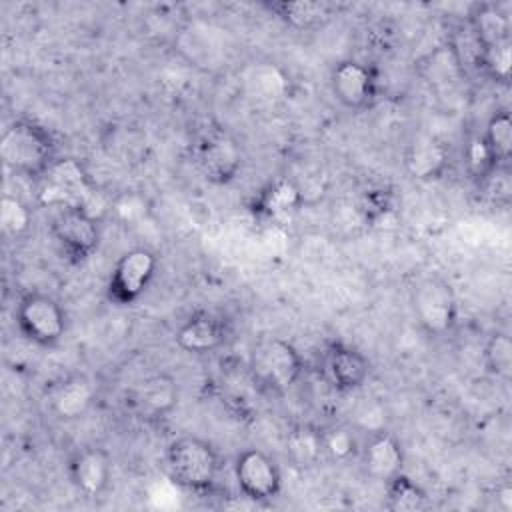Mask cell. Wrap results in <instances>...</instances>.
Returning <instances> with one entry per match:
<instances>
[{
	"instance_id": "obj_15",
	"label": "cell",
	"mask_w": 512,
	"mask_h": 512,
	"mask_svg": "<svg viewBox=\"0 0 512 512\" xmlns=\"http://www.w3.org/2000/svg\"><path fill=\"white\" fill-rule=\"evenodd\" d=\"M362 472L376 482H390L404 472V450L396 434L388 430L372 432L358 450Z\"/></svg>"
},
{
	"instance_id": "obj_18",
	"label": "cell",
	"mask_w": 512,
	"mask_h": 512,
	"mask_svg": "<svg viewBox=\"0 0 512 512\" xmlns=\"http://www.w3.org/2000/svg\"><path fill=\"white\" fill-rule=\"evenodd\" d=\"M132 404L144 418H162L178 404V384L166 372L152 374L134 388Z\"/></svg>"
},
{
	"instance_id": "obj_14",
	"label": "cell",
	"mask_w": 512,
	"mask_h": 512,
	"mask_svg": "<svg viewBox=\"0 0 512 512\" xmlns=\"http://www.w3.org/2000/svg\"><path fill=\"white\" fill-rule=\"evenodd\" d=\"M66 472L78 494L100 498L112 482V458L102 446H80L70 454Z\"/></svg>"
},
{
	"instance_id": "obj_25",
	"label": "cell",
	"mask_w": 512,
	"mask_h": 512,
	"mask_svg": "<svg viewBox=\"0 0 512 512\" xmlns=\"http://www.w3.org/2000/svg\"><path fill=\"white\" fill-rule=\"evenodd\" d=\"M480 74L488 80L508 86L510 74H512V38L494 42L484 46L482 62H480Z\"/></svg>"
},
{
	"instance_id": "obj_23",
	"label": "cell",
	"mask_w": 512,
	"mask_h": 512,
	"mask_svg": "<svg viewBox=\"0 0 512 512\" xmlns=\"http://www.w3.org/2000/svg\"><path fill=\"white\" fill-rule=\"evenodd\" d=\"M384 488H386V508L392 512H420L430 506V500L424 488L404 472H400L390 482H386Z\"/></svg>"
},
{
	"instance_id": "obj_1",
	"label": "cell",
	"mask_w": 512,
	"mask_h": 512,
	"mask_svg": "<svg viewBox=\"0 0 512 512\" xmlns=\"http://www.w3.org/2000/svg\"><path fill=\"white\" fill-rule=\"evenodd\" d=\"M0 158L16 176L40 182L60 160L58 140L44 124L30 118H18L8 124L2 134Z\"/></svg>"
},
{
	"instance_id": "obj_10",
	"label": "cell",
	"mask_w": 512,
	"mask_h": 512,
	"mask_svg": "<svg viewBox=\"0 0 512 512\" xmlns=\"http://www.w3.org/2000/svg\"><path fill=\"white\" fill-rule=\"evenodd\" d=\"M330 88L334 98L348 110H366L380 96V76L374 66L346 58L330 72Z\"/></svg>"
},
{
	"instance_id": "obj_30",
	"label": "cell",
	"mask_w": 512,
	"mask_h": 512,
	"mask_svg": "<svg viewBox=\"0 0 512 512\" xmlns=\"http://www.w3.org/2000/svg\"><path fill=\"white\" fill-rule=\"evenodd\" d=\"M360 450V442L356 440V436L344 428V426H336V428H328L324 430V454L330 460L336 462H344L352 456H358Z\"/></svg>"
},
{
	"instance_id": "obj_3",
	"label": "cell",
	"mask_w": 512,
	"mask_h": 512,
	"mask_svg": "<svg viewBox=\"0 0 512 512\" xmlns=\"http://www.w3.org/2000/svg\"><path fill=\"white\" fill-rule=\"evenodd\" d=\"M40 200L54 208H82L100 220V214L112 208V200H106L84 168L72 158H60L48 174L40 180Z\"/></svg>"
},
{
	"instance_id": "obj_22",
	"label": "cell",
	"mask_w": 512,
	"mask_h": 512,
	"mask_svg": "<svg viewBox=\"0 0 512 512\" xmlns=\"http://www.w3.org/2000/svg\"><path fill=\"white\" fill-rule=\"evenodd\" d=\"M468 24L480 38L484 46L512 38V28H510V16L508 12L496 4V2H478L470 8L466 16Z\"/></svg>"
},
{
	"instance_id": "obj_2",
	"label": "cell",
	"mask_w": 512,
	"mask_h": 512,
	"mask_svg": "<svg viewBox=\"0 0 512 512\" xmlns=\"http://www.w3.org/2000/svg\"><path fill=\"white\" fill-rule=\"evenodd\" d=\"M164 468L174 484L188 492H210L222 470L214 444L198 436L174 438L164 452Z\"/></svg>"
},
{
	"instance_id": "obj_27",
	"label": "cell",
	"mask_w": 512,
	"mask_h": 512,
	"mask_svg": "<svg viewBox=\"0 0 512 512\" xmlns=\"http://www.w3.org/2000/svg\"><path fill=\"white\" fill-rule=\"evenodd\" d=\"M482 360L486 372L498 380H508L512 374V340L506 332H494L488 336Z\"/></svg>"
},
{
	"instance_id": "obj_11",
	"label": "cell",
	"mask_w": 512,
	"mask_h": 512,
	"mask_svg": "<svg viewBox=\"0 0 512 512\" xmlns=\"http://www.w3.org/2000/svg\"><path fill=\"white\" fill-rule=\"evenodd\" d=\"M196 162L212 184H228L242 170V148L224 128H208L196 146Z\"/></svg>"
},
{
	"instance_id": "obj_9",
	"label": "cell",
	"mask_w": 512,
	"mask_h": 512,
	"mask_svg": "<svg viewBox=\"0 0 512 512\" xmlns=\"http://www.w3.org/2000/svg\"><path fill=\"white\" fill-rule=\"evenodd\" d=\"M234 478L242 498L252 504H266L282 490V474L276 460L258 450H242L234 460Z\"/></svg>"
},
{
	"instance_id": "obj_21",
	"label": "cell",
	"mask_w": 512,
	"mask_h": 512,
	"mask_svg": "<svg viewBox=\"0 0 512 512\" xmlns=\"http://www.w3.org/2000/svg\"><path fill=\"white\" fill-rule=\"evenodd\" d=\"M286 456L292 466L306 470L316 466L324 454V428L314 424H296L286 434Z\"/></svg>"
},
{
	"instance_id": "obj_17",
	"label": "cell",
	"mask_w": 512,
	"mask_h": 512,
	"mask_svg": "<svg viewBox=\"0 0 512 512\" xmlns=\"http://www.w3.org/2000/svg\"><path fill=\"white\" fill-rule=\"evenodd\" d=\"M450 166V152L446 144L430 134H420L410 140L404 150V168L410 178L432 182L446 174Z\"/></svg>"
},
{
	"instance_id": "obj_24",
	"label": "cell",
	"mask_w": 512,
	"mask_h": 512,
	"mask_svg": "<svg viewBox=\"0 0 512 512\" xmlns=\"http://www.w3.org/2000/svg\"><path fill=\"white\" fill-rule=\"evenodd\" d=\"M496 164L504 170H508L510 166V158H512V118L508 110H496L488 122H486V130L482 132Z\"/></svg>"
},
{
	"instance_id": "obj_19",
	"label": "cell",
	"mask_w": 512,
	"mask_h": 512,
	"mask_svg": "<svg viewBox=\"0 0 512 512\" xmlns=\"http://www.w3.org/2000/svg\"><path fill=\"white\" fill-rule=\"evenodd\" d=\"M94 382L84 374H74L60 380L50 392V410L60 420L82 418L94 402Z\"/></svg>"
},
{
	"instance_id": "obj_13",
	"label": "cell",
	"mask_w": 512,
	"mask_h": 512,
	"mask_svg": "<svg viewBox=\"0 0 512 512\" xmlns=\"http://www.w3.org/2000/svg\"><path fill=\"white\" fill-rule=\"evenodd\" d=\"M230 338H232L230 320L210 310H200L190 314L174 334L178 348L198 356L212 354L224 348Z\"/></svg>"
},
{
	"instance_id": "obj_12",
	"label": "cell",
	"mask_w": 512,
	"mask_h": 512,
	"mask_svg": "<svg viewBox=\"0 0 512 512\" xmlns=\"http://www.w3.org/2000/svg\"><path fill=\"white\" fill-rule=\"evenodd\" d=\"M370 360L346 342H328L320 354L318 372L322 380L336 392H354L370 376Z\"/></svg>"
},
{
	"instance_id": "obj_5",
	"label": "cell",
	"mask_w": 512,
	"mask_h": 512,
	"mask_svg": "<svg viewBox=\"0 0 512 512\" xmlns=\"http://www.w3.org/2000/svg\"><path fill=\"white\" fill-rule=\"evenodd\" d=\"M250 370L264 388L284 394L298 382L304 362L294 344L278 336H266L256 342L250 354Z\"/></svg>"
},
{
	"instance_id": "obj_29",
	"label": "cell",
	"mask_w": 512,
	"mask_h": 512,
	"mask_svg": "<svg viewBox=\"0 0 512 512\" xmlns=\"http://www.w3.org/2000/svg\"><path fill=\"white\" fill-rule=\"evenodd\" d=\"M396 210V196L390 188H372L362 196L360 212L368 224H378Z\"/></svg>"
},
{
	"instance_id": "obj_8",
	"label": "cell",
	"mask_w": 512,
	"mask_h": 512,
	"mask_svg": "<svg viewBox=\"0 0 512 512\" xmlns=\"http://www.w3.org/2000/svg\"><path fill=\"white\" fill-rule=\"evenodd\" d=\"M412 308L420 328L432 336H444L456 324V298L450 284L438 276L424 278L412 292Z\"/></svg>"
},
{
	"instance_id": "obj_20",
	"label": "cell",
	"mask_w": 512,
	"mask_h": 512,
	"mask_svg": "<svg viewBox=\"0 0 512 512\" xmlns=\"http://www.w3.org/2000/svg\"><path fill=\"white\" fill-rule=\"evenodd\" d=\"M264 8L296 30L318 28L334 14V6L320 0H276L264 2Z\"/></svg>"
},
{
	"instance_id": "obj_7",
	"label": "cell",
	"mask_w": 512,
	"mask_h": 512,
	"mask_svg": "<svg viewBox=\"0 0 512 512\" xmlns=\"http://www.w3.org/2000/svg\"><path fill=\"white\" fill-rule=\"evenodd\" d=\"M158 268V256L144 246L126 250L112 266L106 296L118 306L134 304L150 286Z\"/></svg>"
},
{
	"instance_id": "obj_28",
	"label": "cell",
	"mask_w": 512,
	"mask_h": 512,
	"mask_svg": "<svg viewBox=\"0 0 512 512\" xmlns=\"http://www.w3.org/2000/svg\"><path fill=\"white\" fill-rule=\"evenodd\" d=\"M32 224L30 206L18 196L4 194L0 202V226L8 236H24Z\"/></svg>"
},
{
	"instance_id": "obj_6",
	"label": "cell",
	"mask_w": 512,
	"mask_h": 512,
	"mask_svg": "<svg viewBox=\"0 0 512 512\" xmlns=\"http://www.w3.org/2000/svg\"><path fill=\"white\" fill-rule=\"evenodd\" d=\"M50 232L70 264L86 262L100 244V220L82 208H56Z\"/></svg>"
},
{
	"instance_id": "obj_26",
	"label": "cell",
	"mask_w": 512,
	"mask_h": 512,
	"mask_svg": "<svg viewBox=\"0 0 512 512\" xmlns=\"http://www.w3.org/2000/svg\"><path fill=\"white\" fill-rule=\"evenodd\" d=\"M464 162H466V170L470 174V178L482 186L486 184L498 170H504L496 164L486 140L482 134H474L466 148H464Z\"/></svg>"
},
{
	"instance_id": "obj_16",
	"label": "cell",
	"mask_w": 512,
	"mask_h": 512,
	"mask_svg": "<svg viewBox=\"0 0 512 512\" xmlns=\"http://www.w3.org/2000/svg\"><path fill=\"white\" fill-rule=\"evenodd\" d=\"M304 204L300 186L288 176H278L266 182L250 200L248 210L258 220H282L296 214Z\"/></svg>"
},
{
	"instance_id": "obj_4",
	"label": "cell",
	"mask_w": 512,
	"mask_h": 512,
	"mask_svg": "<svg viewBox=\"0 0 512 512\" xmlns=\"http://www.w3.org/2000/svg\"><path fill=\"white\" fill-rule=\"evenodd\" d=\"M14 320L18 332L32 344L40 348L56 346L66 334V312L60 302L46 292H26L20 296Z\"/></svg>"
}]
</instances>
